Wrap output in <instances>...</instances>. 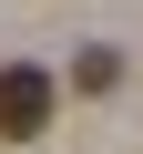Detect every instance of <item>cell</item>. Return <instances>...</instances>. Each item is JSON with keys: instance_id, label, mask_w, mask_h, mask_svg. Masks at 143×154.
<instances>
[{"instance_id": "1", "label": "cell", "mask_w": 143, "mask_h": 154, "mask_svg": "<svg viewBox=\"0 0 143 154\" xmlns=\"http://www.w3.org/2000/svg\"><path fill=\"white\" fill-rule=\"evenodd\" d=\"M41 123H51V72H41V62H10V72H0V134L31 144Z\"/></svg>"}]
</instances>
